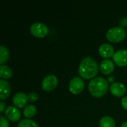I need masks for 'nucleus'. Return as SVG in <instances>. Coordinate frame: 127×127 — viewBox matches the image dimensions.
Wrapping results in <instances>:
<instances>
[{
	"label": "nucleus",
	"mask_w": 127,
	"mask_h": 127,
	"mask_svg": "<svg viewBox=\"0 0 127 127\" xmlns=\"http://www.w3.org/2000/svg\"><path fill=\"white\" fill-rule=\"evenodd\" d=\"M84 82L81 77H75L69 83V91L74 95L80 94L84 89Z\"/></svg>",
	"instance_id": "423d86ee"
},
{
	"label": "nucleus",
	"mask_w": 127,
	"mask_h": 127,
	"mask_svg": "<svg viewBox=\"0 0 127 127\" xmlns=\"http://www.w3.org/2000/svg\"><path fill=\"white\" fill-rule=\"evenodd\" d=\"M9 57H10V52L8 49L4 45H1L0 46V64L4 65V63L8 61Z\"/></svg>",
	"instance_id": "2eb2a0df"
},
{
	"label": "nucleus",
	"mask_w": 127,
	"mask_h": 127,
	"mask_svg": "<svg viewBox=\"0 0 127 127\" xmlns=\"http://www.w3.org/2000/svg\"><path fill=\"white\" fill-rule=\"evenodd\" d=\"M121 106L124 109L127 110V96L123 97V99L121 100Z\"/></svg>",
	"instance_id": "4be33fe9"
},
{
	"label": "nucleus",
	"mask_w": 127,
	"mask_h": 127,
	"mask_svg": "<svg viewBox=\"0 0 127 127\" xmlns=\"http://www.w3.org/2000/svg\"><path fill=\"white\" fill-rule=\"evenodd\" d=\"M11 89L8 82L4 80H0V99L4 100L7 99L10 95Z\"/></svg>",
	"instance_id": "ddd939ff"
},
{
	"label": "nucleus",
	"mask_w": 127,
	"mask_h": 127,
	"mask_svg": "<svg viewBox=\"0 0 127 127\" xmlns=\"http://www.w3.org/2000/svg\"><path fill=\"white\" fill-rule=\"evenodd\" d=\"M4 115L7 119L10 121L16 122L21 118V112L16 106H8L4 111Z\"/></svg>",
	"instance_id": "6e6552de"
},
{
	"label": "nucleus",
	"mask_w": 127,
	"mask_h": 127,
	"mask_svg": "<svg viewBox=\"0 0 127 127\" xmlns=\"http://www.w3.org/2000/svg\"><path fill=\"white\" fill-rule=\"evenodd\" d=\"M114 80H115V77H114L110 76V77H108V82H109V83H114Z\"/></svg>",
	"instance_id": "b1692460"
},
{
	"label": "nucleus",
	"mask_w": 127,
	"mask_h": 127,
	"mask_svg": "<svg viewBox=\"0 0 127 127\" xmlns=\"http://www.w3.org/2000/svg\"><path fill=\"white\" fill-rule=\"evenodd\" d=\"M79 74L85 80H90L95 78L99 71V67L92 57H85L82 60L79 65Z\"/></svg>",
	"instance_id": "f257e3e1"
},
{
	"label": "nucleus",
	"mask_w": 127,
	"mask_h": 127,
	"mask_svg": "<svg viewBox=\"0 0 127 127\" xmlns=\"http://www.w3.org/2000/svg\"><path fill=\"white\" fill-rule=\"evenodd\" d=\"M28 101H30L31 103H34L38 100L39 96H38V95L36 93L31 92V93H29L28 95Z\"/></svg>",
	"instance_id": "6ab92c4d"
},
{
	"label": "nucleus",
	"mask_w": 127,
	"mask_h": 127,
	"mask_svg": "<svg viewBox=\"0 0 127 127\" xmlns=\"http://www.w3.org/2000/svg\"><path fill=\"white\" fill-rule=\"evenodd\" d=\"M121 127H127V122H124V124H122V125H121Z\"/></svg>",
	"instance_id": "393cba45"
},
{
	"label": "nucleus",
	"mask_w": 127,
	"mask_h": 127,
	"mask_svg": "<svg viewBox=\"0 0 127 127\" xmlns=\"http://www.w3.org/2000/svg\"><path fill=\"white\" fill-rule=\"evenodd\" d=\"M112 57L114 63L120 67H124L127 65V50L121 49L116 51Z\"/></svg>",
	"instance_id": "0eeeda50"
},
{
	"label": "nucleus",
	"mask_w": 127,
	"mask_h": 127,
	"mask_svg": "<svg viewBox=\"0 0 127 127\" xmlns=\"http://www.w3.org/2000/svg\"><path fill=\"white\" fill-rule=\"evenodd\" d=\"M58 84V79L55 75L50 74L44 77L42 81V88L45 92L53 91Z\"/></svg>",
	"instance_id": "39448f33"
},
{
	"label": "nucleus",
	"mask_w": 127,
	"mask_h": 127,
	"mask_svg": "<svg viewBox=\"0 0 127 127\" xmlns=\"http://www.w3.org/2000/svg\"><path fill=\"white\" fill-rule=\"evenodd\" d=\"M28 101V95L23 92H18L13 97V103L14 106L19 109L23 108L27 104Z\"/></svg>",
	"instance_id": "9d476101"
},
{
	"label": "nucleus",
	"mask_w": 127,
	"mask_h": 127,
	"mask_svg": "<svg viewBox=\"0 0 127 127\" xmlns=\"http://www.w3.org/2000/svg\"><path fill=\"white\" fill-rule=\"evenodd\" d=\"M100 69L102 74L105 75H108L112 74L115 70V65L112 60L106 59L101 62L100 65Z\"/></svg>",
	"instance_id": "f8f14e48"
},
{
	"label": "nucleus",
	"mask_w": 127,
	"mask_h": 127,
	"mask_svg": "<svg viewBox=\"0 0 127 127\" xmlns=\"http://www.w3.org/2000/svg\"><path fill=\"white\" fill-rule=\"evenodd\" d=\"M109 90L111 93L115 97H122L127 92L126 86L120 82H115L111 84Z\"/></svg>",
	"instance_id": "1a4fd4ad"
},
{
	"label": "nucleus",
	"mask_w": 127,
	"mask_h": 127,
	"mask_svg": "<svg viewBox=\"0 0 127 127\" xmlns=\"http://www.w3.org/2000/svg\"><path fill=\"white\" fill-rule=\"evenodd\" d=\"M99 125L100 127H115V121L112 118L109 116H105L100 119Z\"/></svg>",
	"instance_id": "dca6fc26"
},
{
	"label": "nucleus",
	"mask_w": 127,
	"mask_h": 127,
	"mask_svg": "<svg viewBox=\"0 0 127 127\" xmlns=\"http://www.w3.org/2000/svg\"><path fill=\"white\" fill-rule=\"evenodd\" d=\"M109 89V82L107 80L98 77L92 79L89 83V93L95 97H103Z\"/></svg>",
	"instance_id": "f03ea898"
},
{
	"label": "nucleus",
	"mask_w": 127,
	"mask_h": 127,
	"mask_svg": "<svg viewBox=\"0 0 127 127\" xmlns=\"http://www.w3.org/2000/svg\"><path fill=\"white\" fill-rule=\"evenodd\" d=\"M99 54L100 55L103 57V58H110L112 57H113V55L115 54V50L114 48L112 47V45H111L110 44H107V43H104L103 45H101L99 48Z\"/></svg>",
	"instance_id": "9b49d317"
},
{
	"label": "nucleus",
	"mask_w": 127,
	"mask_h": 127,
	"mask_svg": "<svg viewBox=\"0 0 127 127\" xmlns=\"http://www.w3.org/2000/svg\"><path fill=\"white\" fill-rule=\"evenodd\" d=\"M17 127H38V125L36 124V122H34L32 120L24 119L19 123Z\"/></svg>",
	"instance_id": "a211bd4d"
},
{
	"label": "nucleus",
	"mask_w": 127,
	"mask_h": 127,
	"mask_svg": "<svg viewBox=\"0 0 127 127\" xmlns=\"http://www.w3.org/2000/svg\"><path fill=\"white\" fill-rule=\"evenodd\" d=\"M30 31L34 37L43 38L48 35V28L45 24L42 22H35L31 25Z\"/></svg>",
	"instance_id": "20e7f679"
},
{
	"label": "nucleus",
	"mask_w": 127,
	"mask_h": 127,
	"mask_svg": "<svg viewBox=\"0 0 127 127\" xmlns=\"http://www.w3.org/2000/svg\"><path fill=\"white\" fill-rule=\"evenodd\" d=\"M5 109H6V108H5V103L3 101H1L0 102V112L1 113H3L5 111Z\"/></svg>",
	"instance_id": "5701e85b"
},
{
	"label": "nucleus",
	"mask_w": 127,
	"mask_h": 127,
	"mask_svg": "<svg viewBox=\"0 0 127 127\" xmlns=\"http://www.w3.org/2000/svg\"><path fill=\"white\" fill-rule=\"evenodd\" d=\"M36 113V109L33 105H28L23 110V115L26 118H31L35 116Z\"/></svg>",
	"instance_id": "f3484780"
},
{
	"label": "nucleus",
	"mask_w": 127,
	"mask_h": 127,
	"mask_svg": "<svg viewBox=\"0 0 127 127\" xmlns=\"http://www.w3.org/2000/svg\"><path fill=\"white\" fill-rule=\"evenodd\" d=\"M13 71L12 69L4 65H0V77L1 80H7L12 77Z\"/></svg>",
	"instance_id": "4468645a"
},
{
	"label": "nucleus",
	"mask_w": 127,
	"mask_h": 127,
	"mask_svg": "<svg viewBox=\"0 0 127 127\" xmlns=\"http://www.w3.org/2000/svg\"><path fill=\"white\" fill-rule=\"evenodd\" d=\"M119 25H120V27L123 28L127 27V17H122L119 20Z\"/></svg>",
	"instance_id": "412c9836"
},
{
	"label": "nucleus",
	"mask_w": 127,
	"mask_h": 127,
	"mask_svg": "<svg viewBox=\"0 0 127 127\" xmlns=\"http://www.w3.org/2000/svg\"><path fill=\"white\" fill-rule=\"evenodd\" d=\"M0 122H1V127H9V123L7 119L3 115L0 116Z\"/></svg>",
	"instance_id": "aec40b11"
},
{
	"label": "nucleus",
	"mask_w": 127,
	"mask_h": 127,
	"mask_svg": "<svg viewBox=\"0 0 127 127\" xmlns=\"http://www.w3.org/2000/svg\"><path fill=\"white\" fill-rule=\"evenodd\" d=\"M127 36L126 30L121 27H114L110 28L106 33V39L113 43L123 41Z\"/></svg>",
	"instance_id": "7ed1b4c3"
}]
</instances>
